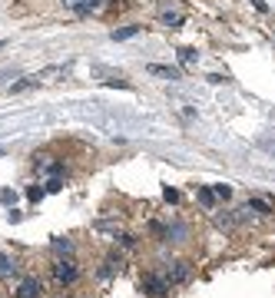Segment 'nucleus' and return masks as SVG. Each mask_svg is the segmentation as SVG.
I'll return each mask as SVG.
<instances>
[{"mask_svg":"<svg viewBox=\"0 0 275 298\" xmlns=\"http://www.w3.org/2000/svg\"><path fill=\"white\" fill-rule=\"evenodd\" d=\"M139 288H143V292L150 295V298H166V295H169V279H166V275L150 272V275H143Z\"/></svg>","mask_w":275,"mask_h":298,"instance_id":"obj_1","label":"nucleus"},{"mask_svg":"<svg viewBox=\"0 0 275 298\" xmlns=\"http://www.w3.org/2000/svg\"><path fill=\"white\" fill-rule=\"evenodd\" d=\"M119 268H123V259H116V255H110V259H107V265H103V279H113V275H116L119 272Z\"/></svg>","mask_w":275,"mask_h":298,"instance_id":"obj_6","label":"nucleus"},{"mask_svg":"<svg viewBox=\"0 0 275 298\" xmlns=\"http://www.w3.org/2000/svg\"><path fill=\"white\" fill-rule=\"evenodd\" d=\"M53 248H56V252H70L73 242H70V239H53Z\"/></svg>","mask_w":275,"mask_h":298,"instance_id":"obj_12","label":"nucleus"},{"mask_svg":"<svg viewBox=\"0 0 275 298\" xmlns=\"http://www.w3.org/2000/svg\"><path fill=\"white\" fill-rule=\"evenodd\" d=\"M179 60H182V63H196V60H199V53H196L193 47H182V50H179Z\"/></svg>","mask_w":275,"mask_h":298,"instance_id":"obj_11","label":"nucleus"},{"mask_svg":"<svg viewBox=\"0 0 275 298\" xmlns=\"http://www.w3.org/2000/svg\"><path fill=\"white\" fill-rule=\"evenodd\" d=\"M196 196H199V202L206 205V209H213V205L219 202V199H216V193H213L209 186H199V189H196Z\"/></svg>","mask_w":275,"mask_h":298,"instance_id":"obj_5","label":"nucleus"},{"mask_svg":"<svg viewBox=\"0 0 275 298\" xmlns=\"http://www.w3.org/2000/svg\"><path fill=\"white\" fill-rule=\"evenodd\" d=\"M53 279L60 282V285H73L76 279H80V268H76L73 259H56L53 262Z\"/></svg>","mask_w":275,"mask_h":298,"instance_id":"obj_2","label":"nucleus"},{"mask_svg":"<svg viewBox=\"0 0 275 298\" xmlns=\"http://www.w3.org/2000/svg\"><path fill=\"white\" fill-rule=\"evenodd\" d=\"M213 193H216V199H229L232 196V186H216Z\"/></svg>","mask_w":275,"mask_h":298,"instance_id":"obj_13","label":"nucleus"},{"mask_svg":"<svg viewBox=\"0 0 275 298\" xmlns=\"http://www.w3.org/2000/svg\"><path fill=\"white\" fill-rule=\"evenodd\" d=\"M163 24L176 30V27H182V13H169V10H163Z\"/></svg>","mask_w":275,"mask_h":298,"instance_id":"obj_10","label":"nucleus"},{"mask_svg":"<svg viewBox=\"0 0 275 298\" xmlns=\"http://www.w3.org/2000/svg\"><path fill=\"white\" fill-rule=\"evenodd\" d=\"M136 33H139V27L133 24V27H116L110 37H113V40H130V37H136Z\"/></svg>","mask_w":275,"mask_h":298,"instance_id":"obj_8","label":"nucleus"},{"mask_svg":"<svg viewBox=\"0 0 275 298\" xmlns=\"http://www.w3.org/2000/svg\"><path fill=\"white\" fill-rule=\"evenodd\" d=\"M166 279H169V282H186V279H189V268L182 265V262H176V265L169 268V275H166Z\"/></svg>","mask_w":275,"mask_h":298,"instance_id":"obj_7","label":"nucleus"},{"mask_svg":"<svg viewBox=\"0 0 275 298\" xmlns=\"http://www.w3.org/2000/svg\"><path fill=\"white\" fill-rule=\"evenodd\" d=\"M107 87H119V90H130V83H126V80H107Z\"/></svg>","mask_w":275,"mask_h":298,"instance_id":"obj_17","label":"nucleus"},{"mask_svg":"<svg viewBox=\"0 0 275 298\" xmlns=\"http://www.w3.org/2000/svg\"><path fill=\"white\" fill-rule=\"evenodd\" d=\"M252 4H256V10H259V13H265V10H269V7H265V0H252Z\"/></svg>","mask_w":275,"mask_h":298,"instance_id":"obj_18","label":"nucleus"},{"mask_svg":"<svg viewBox=\"0 0 275 298\" xmlns=\"http://www.w3.org/2000/svg\"><path fill=\"white\" fill-rule=\"evenodd\" d=\"M100 7H103V0H80L76 13H93V10H100Z\"/></svg>","mask_w":275,"mask_h":298,"instance_id":"obj_9","label":"nucleus"},{"mask_svg":"<svg viewBox=\"0 0 275 298\" xmlns=\"http://www.w3.org/2000/svg\"><path fill=\"white\" fill-rule=\"evenodd\" d=\"M60 189H63L60 179H50V182H47V193H60Z\"/></svg>","mask_w":275,"mask_h":298,"instance_id":"obj_16","label":"nucleus"},{"mask_svg":"<svg viewBox=\"0 0 275 298\" xmlns=\"http://www.w3.org/2000/svg\"><path fill=\"white\" fill-rule=\"evenodd\" d=\"M63 4H67L70 10H76V7H80V0H63Z\"/></svg>","mask_w":275,"mask_h":298,"instance_id":"obj_19","label":"nucleus"},{"mask_svg":"<svg viewBox=\"0 0 275 298\" xmlns=\"http://www.w3.org/2000/svg\"><path fill=\"white\" fill-rule=\"evenodd\" d=\"M163 196H166V202H179V193H176L173 186H166V189H163Z\"/></svg>","mask_w":275,"mask_h":298,"instance_id":"obj_14","label":"nucleus"},{"mask_svg":"<svg viewBox=\"0 0 275 298\" xmlns=\"http://www.w3.org/2000/svg\"><path fill=\"white\" fill-rule=\"evenodd\" d=\"M44 295V282L40 279H24L17 285V298H40Z\"/></svg>","mask_w":275,"mask_h":298,"instance_id":"obj_3","label":"nucleus"},{"mask_svg":"<svg viewBox=\"0 0 275 298\" xmlns=\"http://www.w3.org/2000/svg\"><path fill=\"white\" fill-rule=\"evenodd\" d=\"M232 225H236V219H232V216H219V229H232Z\"/></svg>","mask_w":275,"mask_h":298,"instance_id":"obj_15","label":"nucleus"},{"mask_svg":"<svg viewBox=\"0 0 275 298\" xmlns=\"http://www.w3.org/2000/svg\"><path fill=\"white\" fill-rule=\"evenodd\" d=\"M150 70L153 76H166V80H179V70H173V67H163V63H150Z\"/></svg>","mask_w":275,"mask_h":298,"instance_id":"obj_4","label":"nucleus"}]
</instances>
